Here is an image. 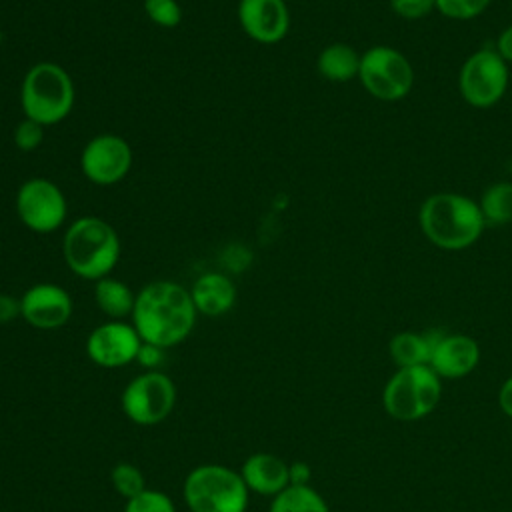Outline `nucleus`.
Segmentation results:
<instances>
[{"instance_id": "nucleus-1", "label": "nucleus", "mask_w": 512, "mask_h": 512, "mask_svg": "<svg viewBox=\"0 0 512 512\" xmlns=\"http://www.w3.org/2000/svg\"><path fill=\"white\" fill-rule=\"evenodd\" d=\"M196 316L188 288L172 280H154L136 294L130 318L142 342L172 348L190 336Z\"/></svg>"}, {"instance_id": "nucleus-2", "label": "nucleus", "mask_w": 512, "mask_h": 512, "mask_svg": "<svg viewBox=\"0 0 512 512\" xmlns=\"http://www.w3.org/2000/svg\"><path fill=\"white\" fill-rule=\"evenodd\" d=\"M418 222L434 246L452 252L472 246L486 226L480 204L456 192L428 196L420 206Z\"/></svg>"}, {"instance_id": "nucleus-3", "label": "nucleus", "mask_w": 512, "mask_h": 512, "mask_svg": "<svg viewBox=\"0 0 512 512\" xmlns=\"http://www.w3.org/2000/svg\"><path fill=\"white\" fill-rule=\"evenodd\" d=\"M120 238L112 224L98 216H80L64 232L62 256L66 266L84 280L110 276L120 260Z\"/></svg>"}, {"instance_id": "nucleus-4", "label": "nucleus", "mask_w": 512, "mask_h": 512, "mask_svg": "<svg viewBox=\"0 0 512 512\" xmlns=\"http://www.w3.org/2000/svg\"><path fill=\"white\" fill-rule=\"evenodd\" d=\"M74 82L56 62H38L28 68L20 88V106L24 118L38 124L54 126L74 108Z\"/></svg>"}, {"instance_id": "nucleus-5", "label": "nucleus", "mask_w": 512, "mask_h": 512, "mask_svg": "<svg viewBox=\"0 0 512 512\" xmlns=\"http://www.w3.org/2000/svg\"><path fill=\"white\" fill-rule=\"evenodd\" d=\"M182 492L190 512H246L250 494L240 472L224 464L192 468Z\"/></svg>"}, {"instance_id": "nucleus-6", "label": "nucleus", "mask_w": 512, "mask_h": 512, "mask_svg": "<svg viewBox=\"0 0 512 512\" xmlns=\"http://www.w3.org/2000/svg\"><path fill=\"white\" fill-rule=\"evenodd\" d=\"M440 396L442 378L428 364L398 368L384 384L382 406L398 422H416L438 406Z\"/></svg>"}, {"instance_id": "nucleus-7", "label": "nucleus", "mask_w": 512, "mask_h": 512, "mask_svg": "<svg viewBox=\"0 0 512 512\" xmlns=\"http://www.w3.org/2000/svg\"><path fill=\"white\" fill-rule=\"evenodd\" d=\"M176 404L174 380L162 370H144L134 376L120 396L124 416L138 426L164 422Z\"/></svg>"}, {"instance_id": "nucleus-8", "label": "nucleus", "mask_w": 512, "mask_h": 512, "mask_svg": "<svg viewBox=\"0 0 512 512\" xmlns=\"http://www.w3.org/2000/svg\"><path fill=\"white\" fill-rule=\"evenodd\" d=\"M358 78L368 94L384 102H394L412 90L414 68L396 48L372 46L360 56Z\"/></svg>"}, {"instance_id": "nucleus-9", "label": "nucleus", "mask_w": 512, "mask_h": 512, "mask_svg": "<svg viewBox=\"0 0 512 512\" xmlns=\"http://www.w3.org/2000/svg\"><path fill=\"white\" fill-rule=\"evenodd\" d=\"M508 64L496 48L472 52L458 74V90L474 108H490L500 102L508 88Z\"/></svg>"}, {"instance_id": "nucleus-10", "label": "nucleus", "mask_w": 512, "mask_h": 512, "mask_svg": "<svg viewBox=\"0 0 512 512\" xmlns=\"http://www.w3.org/2000/svg\"><path fill=\"white\" fill-rule=\"evenodd\" d=\"M16 214L32 232L50 234L66 220V196L58 184L48 178H28L16 192Z\"/></svg>"}, {"instance_id": "nucleus-11", "label": "nucleus", "mask_w": 512, "mask_h": 512, "mask_svg": "<svg viewBox=\"0 0 512 512\" xmlns=\"http://www.w3.org/2000/svg\"><path fill=\"white\" fill-rule=\"evenodd\" d=\"M132 148L118 134H98L86 142L80 154V170L82 174L98 184L112 186L126 178L132 168Z\"/></svg>"}, {"instance_id": "nucleus-12", "label": "nucleus", "mask_w": 512, "mask_h": 512, "mask_svg": "<svg viewBox=\"0 0 512 512\" xmlns=\"http://www.w3.org/2000/svg\"><path fill=\"white\" fill-rule=\"evenodd\" d=\"M142 338L136 328L124 320H108L96 326L86 338L88 358L102 368H120L136 362Z\"/></svg>"}, {"instance_id": "nucleus-13", "label": "nucleus", "mask_w": 512, "mask_h": 512, "mask_svg": "<svg viewBox=\"0 0 512 512\" xmlns=\"http://www.w3.org/2000/svg\"><path fill=\"white\" fill-rule=\"evenodd\" d=\"M74 312L70 294L52 282L30 286L20 296V316L38 330L62 328Z\"/></svg>"}, {"instance_id": "nucleus-14", "label": "nucleus", "mask_w": 512, "mask_h": 512, "mask_svg": "<svg viewBox=\"0 0 512 512\" xmlns=\"http://www.w3.org/2000/svg\"><path fill=\"white\" fill-rule=\"evenodd\" d=\"M238 22L258 44H278L290 28V12L284 0H240Z\"/></svg>"}, {"instance_id": "nucleus-15", "label": "nucleus", "mask_w": 512, "mask_h": 512, "mask_svg": "<svg viewBox=\"0 0 512 512\" xmlns=\"http://www.w3.org/2000/svg\"><path fill=\"white\" fill-rule=\"evenodd\" d=\"M480 364V344L468 336V334H448L442 332L438 338L432 358H430V368L444 380H458L476 370Z\"/></svg>"}, {"instance_id": "nucleus-16", "label": "nucleus", "mask_w": 512, "mask_h": 512, "mask_svg": "<svg viewBox=\"0 0 512 512\" xmlns=\"http://www.w3.org/2000/svg\"><path fill=\"white\" fill-rule=\"evenodd\" d=\"M246 488L260 496L274 498L284 488L290 486L288 478V462L270 452H254L238 470Z\"/></svg>"}, {"instance_id": "nucleus-17", "label": "nucleus", "mask_w": 512, "mask_h": 512, "mask_svg": "<svg viewBox=\"0 0 512 512\" xmlns=\"http://www.w3.org/2000/svg\"><path fill=\"white\" fill-rule=\"evenodd\" d=\"M194 308L202 316H222L236 304L234 282L220 272H206L196 278L190 288Z\"/></svg>"}, {"instance_id": "nucleus-18", "label": "nucleus", "mask_w": 512, "mask_h": 512, "mask_svg": "<svg viewBox=\"0 0 512 512\" xmlns=\"http://www.w3.org/2000/svg\"><path fill=\"white\" fill-rule=\"evenodd\" d=\"M442 336L440 330H428V332H412L404 330L390 338L388 352L392 362L398 368H410V366H426L430 364L432 350Z\"/></svg>"}, {"instance_id": "nucleus-19", "label": "nucleus", "mask_w": 512, "mask_h": 512, "mask_svg": "<svg viewBox=\"0 0 512 512\" xmlns=\"http://www.w3.org/2000/svg\"><path fill=\"white\" fill-rule=\"evenodd\" d=\"M360 56L350 44L334 42L328 44L316 60L318 72L330 82H348L360 72Z\"/></svg>"}, {"instance_id": "nucleus-20", "label": "nucleus", "mask_w": 512, "mask_h": 512, "mask_svg": "<svg viewBox=\"0 0 512 512\" xmlns=\"http://www.w3.org/2000/svg\"><path fill=\"white\" fill-rule=\"evenodd\" d=\"M94 300L100 312H104L110 320H124L132 316L134 304H136V294L132 288L112 276L100 278L94 284Z\"/></svg>"}, {"instance_id": "nucleus-21", "label": "nucleus", "mask_w": 512, "mask_h": 512, "mask_svg": "<svg viewBox=\"0 0 512 512\" xmlns=\"http://www.w3.org/2000/svg\"><path fill=\"white\" fill-rule=\"evenodd\" d=\"M268 512H330L326 500L318 490L308 486H288L276 494Z\"/></svg>"}, {"instance_id": "nucleus-22", "label": "nucleus", "mask_w": 512, "mask_h": 512, "mask_svg": "<svg viewBox=\"0 0 512 512\" xmlns=\"http://www.w3.org/2000/svg\"><path fill=\"white\" fill-rule=\"evenodd\" d=\"M478 204H480L486 224L512 222V182L502 180V182L490 184L484 190Z\"/></svg>"}, {"instance_id": "nucleus-23", "label": "nucleus", "mask_w": 512, "mask_h": 512, "mask_svg": "<svg viewBox=\"0 0 512 512\" xmlns=\"http://www.w3.org/2000/svg\"><path fill=\"white\" fill-rule=\"evenodd\" d=\"M110 482L116 494H120L124 500H130L146 490V480L142 470L130 462L114 464V468L110 470Z\"/></svg>"}, {"instance_id": "nucleus-24", "label": "nucleus", "mask_w": 512, "mask_h": 512, "mask_svg": "<svg viewBox=\"0 0 512 512\" xmlns=\"http://www.w3.org/2000/svg\"><path fill=\"white\" fill-rule=\"evenodd\" d=\"M124 512H176V506L162 490L146 488L138 496L126 500Z\"/></svg>"}, {"instance_id": "nucleus-25", "label": "nucleus", "mask_w": 512, "mask_h": 512, "mask_svg": "<svg viewBox=\"0 0 512 512\" xmlns=\"http://www.w3.org/2000/svg\"><path fill=\"white\" fill-rule=\"evenodd\" d=\"M144 12L160 28H176L182 22V8L176 0H144Z\"/></svg>"}, {"instance_id": "nucleus-26", "label": "nucleus", "mask_w": 512, "mask_h": 512, "mask_svg": "<svg viewBox=\"0 0 512 512\" xmlns=\"http://www.w3.org/2000/svg\"><path fill=\"white\" fill-rule=\"evenodd\" d=\"M436 10L452 20H472L480 16L490 0H434Z\"/></svg>"}, {"instance_id": "nucleus-27", "label": "nucleus", "mask_w": 512, "mask_h": 512, "mask_svg": "<svg viewBox=\"0 0 512 512\" xmlns=\"http://www.w3.org/2000/svg\"><path fill=\"white\" fill-rule=\"evenodd\" d=\"M44 140V126L30 120V118H24L16 124L14 128V146L20 150V152H32L36 150Z\"/></svg>"}, {"instance_id": "nucleus-28", "label": "nucleus", "mask_w": 512, "mask_h": 512, "mask_svg": "<svg viewBox=\"0 0 512 512\" xmlns=\"http://www.w3.org/2000/svg\"><path fill=\"white\" fill-rule=\"evenodd\" d=\"M390 8L404 20H418L436 10L434 0H390Z\"/></svg>"}, {"instance_id": "nucleus-29", "label": "nucleus", "mask_w": 512, "mask_h": 512, "mask_svg": "<svg viewBox=\"0 0 512 512\" xmlns=\"http://www.w3.org/2000/svg\"><path fill=\"white\" fill-rule=\"evenodd\" d=\"M164 350L166 348H160L156 344H148V342H142L138 354H136V362L144 368V370H158L164 362Z\"/></svg>"}, {"instance_id": "nucleus-30", "label": "nucleus", "mask_w": 512, "mask_h": 512, "mask_svg": "<svg viewBox=\"0 0 512 512\" xmlns=\"http://www.w3.org/2000/svg\"><path fill=\"white\" fill-rule=\"evenodd\" d=\"M20 316V298L0 292V324H8Z\"/></svg>"}, {"instance_id": "nucleus-31", "label": "nucleus", "mask_w": 512, "mask_h": 512, "mask_svg": "<svg viewBox=\"0 0 512 512\" xmlns=\"http://www.w3.org/2000/svg\"><path fill=\"white\" fill-rule=\"evenodd\" d=\"M288 478H290L292 486H308L310 478H312V468L302 460L290 462L288 464Z\"/></svg>"}, {"instance_id": "nucleus-32", "label": "nucleus", "mask_w": 512, "mask_h": 512, "mask_svg": "<svg viewBox=\"0 0 512 512\" xmlns=\"http://www.w3.org/2000/svg\"><path fill=\"white\" fill-rule=\"evenodd\" d=\"M498 406L500 410L512 418V374L500 384V390H498Z\"/></svg>"}, {"instance_id": "nucleus-33", "label": "nucleus", "mask_w": 512, "mask_h": 512, "mask_svg": "<svg viewBox=\"0 0 512 512\" xmlns=\"http://www.w3.org/2000/svg\"><path fill=\"white\" fill-rule=\"evenodd\" d=\"M496 52L504 58L506 64L512 62V24L506 26V28L500 32V36H498V40H496Z\"/></svg>"}]
</instances>
